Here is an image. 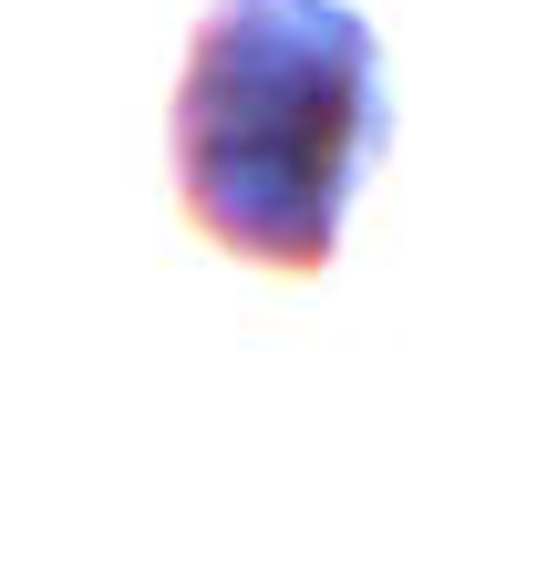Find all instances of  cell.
Wrapping results in <instances>:
<instances>
[{
    "label": "cell",
    "mask_w": 557,
    "mask_h": 567,
    "mask_svg": "<svg viewBox=\"0 0 557 567\" xmlns=\"http://www.w3.org/2000/svg\"><path fill=\"white\" fill-rule=\"evenodd\" d=\"M176 207L248 269H331L392 145L382 31L351 0H217L176 73Z\"/></svg>",
    "instance_id": "1"
}]
</instances>
